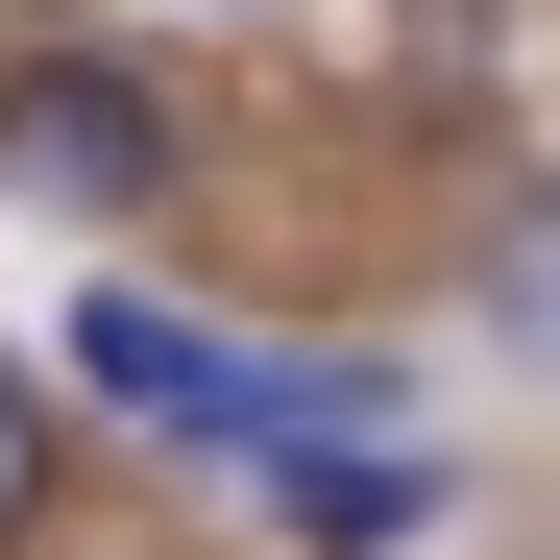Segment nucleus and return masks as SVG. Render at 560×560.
I'll list each match as a JSON object with an SVG mask.
<instances>
[{
    "label": "nucleus",
    "instance_id": "1",
    "mask_svg": "<svg viewBox=\"0 0 560 560\" xmlns=\"http://www.w3.org/2000/svg\"><path fill=\"white\" fill-rule=\"evenodd\" d=\"M0 171H25L49 220H147L196 147H171V73L147 49H0Z\"/></svg>",
    "mask_w": 560,
    "mask_h": 560
},
{
    "label": "nucleus",
    "instance_id": "2",
    "mask_svg": "<svg viewBox=\"0 0 560 560\" xmlns=\"http://www.w3.org/2000/svg\"><path fill=\"white\" fill-rule=\"evenodd\" d=\"M49 365H73V390H122L171 463H220V488L293 439V365H268V341H196L171 293H73V341H49Z\"/></svg>",
    "mask_w": 560,
    "mask_h": 560
},
{
    "label": "nucleus",
    "instance_id": "3",
    "mask_svg": "<svg viewBox=\"0 0 560 560\" xmlns=\"http://www.w3.org/2000/svg\"><path fill=\"white\" fill-rule=\"evenodd\" d=\"M488 341H512L536 390H560V171H536V196L488 220Z\"/></svg>",
    "mask_w": 560,
    "mask_h": 560
},
{
    "label": "nucleus",
    "instance_id": "4",
    "mask_svg": "<svg viewBox=\"0 0 560 560\" xmlns=\"http://www.w3.org/2000/svg\"><path fill=\"white\" fill-rule=\"evenodd\" d=\"M25 536H49V390L0 365V560H25Z\"/></svg>",
    "mask_w": 560,
    "mask_h": 560
}]
</instances>
